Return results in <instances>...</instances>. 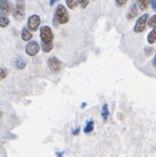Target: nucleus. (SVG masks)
Masks as SVG:
<instances>
[{
	"label": "nucleus",
	"mask_w": 156,
	"mask_h": 157,
	"mask_svg": "<svg viewBox=\"0 0 156 157\" xmlns=\"http://www.w3.org/2000/svg\"><path fill=\"white\" fill-rule=\"evenodd\" d=\"M135 2L141 10H146L149 7V0H135Z\"/></svg>",
	"instance_id": "obj_14"
},
{
	"label": "nucleus",
	"mask_w": 156,
	"mask_h": 157,
	"mask_svg": "<svg viewBox=\"0 0 156 157\" xmlns=\"http://www.w3.org/2000/svg\"><path fill=\"white\" fill-rule=\"evenodd\" d=\"M128 0H115V3L116 5V7L121 8V7H124L126 5Z\"/></svg>",
	"instance_id": "obj_21"
},
{
	"label": "nucleus",
	"mask_w": 156,
	"mask_h": 157,
	"mask_svg": "<svg viewBox=\"0 0 156 157\" xmlns=\"http://www.w3.org/2000/svg\"><path fill=\"white\" fill-rule=\"evenodd\" d=\"M27 65V61L23 58H17L16 61H15V66H16V68L19 69V70H22V69H24L25 67Z\"/></svg>",
	"instance_id": "obj_13"
},
{
	"label": "nucleus",
	"mask_w": 156,
	"mask_h": 157,
	"mask_svg": "<svg viewBox=\"0 0 156 157\" xmlns=\"http://www.w3.org/2000/svg\"><path fill=\"white\" fill-rule=\"evenodd\" d=\"M138 6L136 4V2H132L131 4V7L129 9V12L127 13V19L128 20H132L135 17H136L138 15Z\"/></svg>",
	"instance_id": "obj_9"
},
{
	"label": "nucleus",
	"mask_w": 156,
	"mask_h": 157,
	"mask_svg": "<svg viewBox=\"0 0 156 157\" xmlns=\"http://www.w3.org/2000/svg\"><path fill=\"white\" fill-rule=\"evenodd\" d=\"M25 50L29 56H35L40 50V44L36 41H30L26 46Z\"/></svg>",
	"instance_id": "obj_6"
},
{
	"label": "nucleus",
	"mask_w": 156,
	"mask_h": 157,
	"mask_svg": "<svg viewBox=\"0 0 156 157\" xmlns=\"http://www.w3.org/2000/svg\"><path fill=\"white\" fill-rule=\"evenodd\" d=\"M148 20H149V13H144L135 22V25L133 27V31L135 33H141L145 29L148 25Z\"/></svg>",
	"instance_id": "obj_3"
},
{
	"label": "nucleus",
	"mask_w": 156,
	"mask_h": 157,
	"mask_svg": "<svg viewBox=\"0 0 156 157\" xmlns=\"http://www.w3.org/2000/svg\"><path fill=\"white\" fill-rule=\"evenodd\" d=\"M152 65H153L154 67H156V53H155L154 58H153V60H152Z\"/></svg>",
	"instance_id": "obj_25"
},
{
	"label": "nucleus",
	"mask_w": 156,
	"mask_h": 157,
	"mask_svg": "<svg viewBox=\"0 0 156 157\" xmlns=\"http://www.w3.org/2000/svg\"><path fill=\"white\" fill-rule=\"evenodd\" d=\"M94 130V121L93 120H89L87 123H86V125L83 129V132L85 133H90L92 132Z\"/></svg>",
	"instance_id": "obj_16"
},
{
	"label": "nucleus",
	"mask_w": 156,
	"mask_h": 157,
	"mask_svg": "<svg viewBox=\"0 0 156 157\" xmlns=\"http://www.w3.org/2000/svg\"><path fill=\"white\" fill-rule=\"evenodd\" d=\"M0 10L8 15L13 10V6L9 0H0Z\"/></svg>",
	"instance_id": "obj_8"
},
{
	"label": "nucleus",
	"mask_w": 156,
	"mask_h": 157,
	"mask_svg": "<svg viewBox=\"0 0 156 157\" xmlns=\"http://www.w3.org/2000/svg\"><path fill=\"white\" fill-rule=\"evenodd\" d=\"M78 3H79L82 9H86L89 5V0H78Z\"/></svg>",
	"instance_id": "obj_20"
},
{
	"label": "nucleus",
	"mask_w": 156,
	"mask_h": 157,
	"mask_svg": "<svg viewBox=\"0 0 156 157\" xmlns=\"http://www.w3.org/2000/svg\"><path fill=\"white\" fill-rule=\"evenodd\" d=\"M147 41L150 44H153L156 43V28H153L152 30H150L149 32Z\"/></svg>",
	"instance_id": "obj_12"
},
{
	"label": "nucleus",
	"mask_w": 156,
	"mask_h": 157,
	"mask_svg": "<svg viewBox=\"0 0 156 157\" xmlns=\"http://www.w3.org/2000/svg\"><path fill=\"white\" fill-rule=\"evenodd\" d=\"M80 132H81V128H80V127H78V128H76L75 130L72 131V133L74 134V136H77V134H79V133H80Z\"/></svg>",
	"instance_id": "obj_24"
},
{
	"label": "nucleus",
	"mask_w": 156,
	"mask_h": 157,
	"mask_svg": "<svg viewBox=\"0 0 156 157\" xmlns=\"http://www.w3.org/2000/svg\"><path fill=\"white\" fill-rule=\"evenodd\" d=\"M57 1H58V0H49V5L50 6H53Z\"/></svg>",
	"instance_id": "obj_26"
},
{
	"label": "nucleus",
	"mask_w": 156,
	"mask_h": 157,
	"mask_svg": "<svg viewBox=\"0 0 156 157\" xmlns=\"http://www.w3.org/2000/svg\"><path fill=\"white\" fill-rule=\"evenodd\" d=\"M54 21H57L60 25H64L66 23H68L69 21V14L66 8L60 4L55 10V13H54Z\"/></svg>",
	"instance_id": "obj_2"
},
{
	"label": "nucleus",
	"mask_w": 156,
	"mask_h": 157,
	"mask_svg": "<svg viewBox=\"0 0 156 157\" xmlns=\"http://www.w3.org/2000/svg\"><path fill=\"white\" fill-rule=\"evenodd\" d=\"M65 3H66V6H67L71 10L77 8L78 5H79V3H78V0H65Z\"/></svg>",
	"instance_id": "obj_17"
},
{
	"label": "nucleus",
	"mask_w": 156,
	"mask_h": 157,
	"mask_svg": "<svg viewBox=\"0 0 156 157\" xmlns=\"http://www.w3.org/2000/svg\"><path fill=\"white\" fill-rule=\"evenodd\" d=\"M149 2L154 12H156V0H149Z\"/></svg>",
	"instance_id": "obj_22"
},
{
	"label": "nucleus",
	"mask_w": 156,
	"mask_h": 157,
	"mask_svg": "<svg viewBox=\"0 0 156 157\" xmlns=\"http://www.w3.org/2000/svg\"><path fill=\"white\" fill-rule=\"evenodd\" d=\"M25 16V1L24 0H16V5L13 12V17L20 21Z\"/></svg>",
	"instance_id": "obj_4"
},
{
	"label": "nucleus",
	"mask_w": 156,
	"mask_h": 157,
	"mask_svg": "<svg viewBox=\"0 0 156 157\" xmlns=\"http://www.w3.org/2000/svg\"><path fill=\"white\" fill-rule=\"evenodd\" d=\"M148 26L150 28H156V14L152 15L150 18H149L148 20Z\"/></svg>",
	"instance_id": "obj_18"
},
{
	"label": "nucleus",
	"mask_w": 156,
	"mask_h": 157,
	"mask_svg": "<svg viewBox=\"0 0 156 157\" xmlns=\"http://www.w3.org/2000/svg\"><path fill=\"white\" fill-rule=\"evenodd\" d=\"M41 24V19L39 15L37 14H32L28 19V28L31 31H36Z\"/></svg>",
	"instance_id": "obj_5"
},
{
	"label": "nucleus",
	"mask_w": 156,
	"mask_h": 157,
	"mask_svg": "<svg viewBox=\"0 0 156 157\" xmlns=\"http://www.w3.org/2000/svg\"><path fill=\"white\" fill-rule=\"evenodd\" d=\"M7 76H8V70L5 67H0V81L4 80Z\"/></svg>",
	"instance_id": "obj_19"
},
{
	"label": "nucleus",
	"mask_w": 156,
	"mask_h": 157,
	"mask_svg": "<svg viewBox=\"0 0 156 157\" xmlns=\"http://www.w3.org/2000/svg\"><path fill=\"white\" fill-rule=\"evenodd\" d=\"M40 38L42 44V49L44 52H50L53 48V32L50 27L43 26L40 29Z\"/></svg>",
	"instance_id": "obj_1"
},
{
	"label": "nucleus",
	"mask_w": 156,
	"mask_h": 157,
	"mask_svg": "<svg viewBox=\"0 0 156 157\" xmlns=\"http://www.w3.org/2000/svg\"><path fill=\"white\" fill-rule=\"evenodd\" d=\"M152 51H153V48H145V52H146V54L148 56H150L152 53Z\"/></svg>",
	"instance_id": "obj_23"
},
{
	"label": "nucleus",
	"mask_w": 156,
	"mask_h": 157,
	"mask_svg": "<svg viewBox=\"0 0 156 157\" xmlns=\"http://www.w3.org/2000/svg\"><path fill=\"white\" fill-rule=\"evenodd\" d=\"M10 24V20L6 13L0 12V28H6Z\"/></svg>",
	"instance_id": "obj_11"
},
{
	"label": "nucleus",
	"mask_w": 156,
	"mask_h": 157,
	"mask_svg": "<svg viewBox=\"0 0 156 157\" xmlns=\"http://www.w3.org/2000/svg\"><path fill=\"white\" fill-rule=\"evenodd\" d=\"M48 65L49 67V69L54 72V73H57L61 70L62 68V63L61 61L56 58V57H50L48 60Z\"/></svg>",
	"instance_id": "obj_7"
},
{
	"label": "nucleus",
	"mask_w": 156,
	"mask_h": 157,
	"mask_svg": "<svg viewBox=\"0 0 156 157\" xmlns=\"http://www.w3.org/2000/svg\"><path fill=\"white\" fill-rule=\"evenodd\" d=\"M21 37L26 42L30 41V39L32 38V34H31V32H30V30H29V29L28 27H24L23 29H22Z\"/></svg>",
	"instance_id": "obj_10"
},
{
	"label": "nucleus",
	"mask_w": 156,
	"mask_h": 157,
	"mask_svg": "<svg viewBox=\"0 0 156 157\" xmlns=\"http://www.w3.org/2000/svg\"><path fill=\"white\" fill-rule=\"evenodd\" d=\"M1 117H2V113L0 112V118H1Z\"/></svg>",
	"instance_id": "obj_27"
},
{
	"label": "nucleus",
	"mask_w": 156,
	"mask_h": 157,
	"mask_svg": "<svg viewBox=\"0 0 156 157\" xmlns=\"http://www.w3.org/2000/svg\"><path fill=\"white\" fill-rule=\"evenodd\" d=\"M110 115V112H109V107L107 103H104V105L102 106V110H101V117L102 118L106 121L109 117Z\"/></svg>",
	"instance_id": "obj_15"
}]
</instances>
